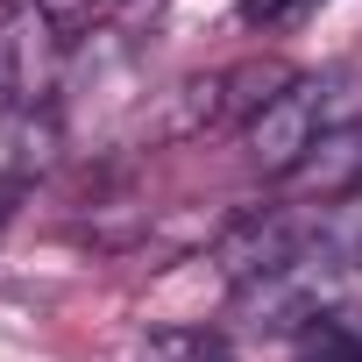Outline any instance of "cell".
I'll return each instance as SVG.
<instances>
[{
    "label": "cell",
    "instance_id": "cell-1",
    "mask_svg": "<svg viewBox=\"0 0 362 362\" xmlns=\"http://www.w3.org/2000/svg\"><path fill=\"white\" fill-rule=\"evenodd\" d=\"M320 121H327V86L320 78H291L277 86V100L249 121V156L277 177H291L313 149H320Z\"/></svg>",
    "mask_w": 362,
    "mask_h": 362
},
{
    "label": "cell",
    "instance_id": "cell-2",
    "mask_svg": "<svg viewBox=\"0 0 362 362\" xmlns=\"http://www.w3.org/2000/svg\"><path fill=\"white\" fill-rule=\"evenodd\" d=\"M291 177L313 185L320 199H341L348 185H362V135H320V149H313Z\"/></svg>",
    "mask_w": 362,
    "mask_h": 362
},
{
    "label": "cell",
    "instance_id": "cell-3",
    "mask_svg": "<svg viewBox=\"0 0 362 362\" xmlns=\"http://www.w3.org/2000/svg\"><path fill=\"white\" fill-rule=\"evenodd\" d=\"M298 362H362V320L320 313L313 327H298Z\"/></svg>",
    "mask_w": 362,
    "mask_h": 362
},
{
    "label": "cell",
    "instance_id": "cell-4",
    "mask_svg": "<svg viewBox=\"0 0 362 362\" xmlns=\"http://www.w3.org/2000/svg\"><path fill=\"white\" fill-rule=\"evenodd\" d=\"M135 362H228V341L206 327H156L149 341H135Z\"/></svg>",
    "mask_w": 362,
    "mask_h": 362
},
{
    "label": "cell",
    "instance_id": "cell-5",
    "mask_svg": "<svg viewBox=\"0 0 362 362\" xmlns=\"http://www.w3.org/2000/svg\"><path fill=\"white\" fill-rule=\"evenodd\" d=\"M15 22H22V8H0V100H15V86H22V36H15Z\"/></svg>",
    "mask_w": 362,
    "mask_h": 362
},
{
    "label": "cell",
    "instance_id": "cell-6",
    "mask_svg": "<svg viewBox=\"0 0 362 362\" xmlns=\"http://www.w3.org/2000/svg\"><path fill=\"white\" fill-rule=\"evenodd\" d=\"M320 0H242V22H256V29H291L298 15H313Z\"/></svg>",
    "mask_w": 362,
    "mask_h": 362
},
{
    "label": "cell",
    "instance_id": "cell-7",
    "mask_svg": "<svg viewBox=\"0 0 362 362\" xmlns=\"http://www.w3.org/2000/svg\"><path fill=\"white\" fill-rule=\"evenodd\" d=\"M36 8H43L50 22H64V29H71V22H86V15L100 8V0H36Z\"/></svg>",
    "mask_w": 362,
    "mask_h": 362
},
{
    "label": "cell",
    "instance_id": "cell-8",
    "mask_svg": "<svg viewBox=\"0 0 362 362\" xmlns=\"http://www.w3.org/2000/svg\"><path fill=\"white\" fill-rule=\"evenodd\" d=\"M8 221H15V185H0V235H8Z\"/></svg>",
    "mask_w": 362,
    "mask_h": 362
}]
</instances>
